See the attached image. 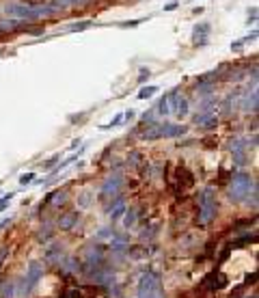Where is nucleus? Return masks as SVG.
I'll return each mask as SVG.
<instances>
[{"instance_id": "nucleus-1", "label": "nucleus", "mask_w": 259, "mask_h": 298, "mask_svg": "<svg viewBox=\"0 0 259 298\" xmlns=\"http://www.w3.org/2000/svg\"><path fill=\"white\" fill-rule=\"evenodd\" d=\"M58 9L52 7V4H18V2H11L4 7V15L9 18H18V20H39V18H46V15H52L56 13Z\"/></svg>"}, {"instance_id": "nucleus-2", "label": "nucleus", "mask_w": 259, "mask_h": 298, "mask_svg": "<svg viewBox=\"0 0 259 298\" xmlns=\"http://www.w3.org/2000/svg\"><path fill=\"white\" fill-rule=\"evenodd\" d=\"M186 125H179V123H149L145 132H141L143 140H158V139H177V136L186 134Z\"/></svg>"}, {"instance_id": "nucleus-3", "label": "nucleus", "mask_w": 259, "mask_h": 298, "mask_svg": "<svg viewBox=\"0 0 259 298\" xmlns=\"http://www.w3.org/2000/svg\"><path fill=\"white\" fill-rule=\"evenodd\" d=\"M251 193H255V179H253L248 173L233 175L231 181H229V190H227L229 199L236 201V203H240V201L248 199Z\"/></svg>"}, {"instance_id": "nucleus-4", "label": "nucleus", "mask_w": 259, "mask_h": 298, "mask_svg": "<svg viewBox=\"0 0 259 298\" xmlns=\"http://www.w3.org/2000/svg\"><path fill=\"white\" fill-rule=\"evenodd\" d=\"M136 298H164L160 277L156 272H149V270L143 272L141 281H138V287H136Z\"/></svg>"}, {"instance_id": "nucleus-5", "label": "nucleus", "mask_w": 259, "mask_h": 298, "mask_svg": "<svg viewBox=\"0 0 259 298\" xmlns=\"http://www.w3.org/2000/svg\"><path fill=\"white\" fill-rule=\"evenodd\" d=\"M218 212V201H216V193L212 188H205L201 193V199H199V223L201 225H210L214 219H216Z\"/></svg>"}, {"instance_id": "nucleus-6", "label": "nucleus", "mask_w": 259, "mask_h": 298, "mask_svg": "<svg viewBox=\"0 0 259 298\" xmlns=\"http://www.w3.org/2000/svg\"><path fill=\"white\" fill-rule=\"evenodd\" d=\"M82 261L89 266V268H99V264L104 261V253L99 244H87L82 249Z\"/></svg>"}, {"instance_id": "nucleus-7", "label": "nucleus", "mask_w": 259, "mask_h": 298, "mask_svg": "<svg viewBox=\"0 0 259 298\" xmlns=\"http://www.w3.org/2000/svg\"><path fill=\"white\" fill-rule=\"evenodd\" d=\"M166 98H168V108H171V113L177 115L179 119L186 117L188 115V99L182 98V95H177V91H171Z\"/></svg>"}, {"instance_id": "nucleus-8", "label": "nucleus", "mask_w": 259, "mask_h": 298, "mask_svg": "<svg viewBox=\"0 0 259 298\" xmlns=\"http://www.w3.org/2000/svg\"><path fill=\"white\" fill-rule=\"evenodd\" d=\"M43 277V266H41V261H31L28 264V270H26V285H24V290L26 292H31L35 285L39 283V279Z\"/></svg>"}, {"instance_id": "nucleus-9", "label": "nucleus", "mask_w": 259, "mask_h": 298, "mask_svg": "<svg viewBox=\"0 0 259 298\" xmlns=\"http://www.w3.org/2000/svg\"><path fill=\"white\" fill-rule=\"evenodd\" d=\"M121 184H123L121 175H119V173L111 175V178L104 181V186H102V197H114V195H119V190H121Z\"/></svg>"}, {"instance_id": "nucleus-10", "label": "nucleus", "mask_w": 259, "mask_h": 298, "mask_svg": "<svg viewBox=\"0 0 259 298\" xmlns=\"http://www.w3.org/2000/svg\"><path fill=\"white\" fill-rule=\"evenodd\" d=\"M210 37V24H197L192 30V45H205Z\"/></svg>"}, {"instance_id": "nucleus-11", "label": "nucleus", "mask_w": 259, "mask_h": 298, "mask_svg": "<svg viewBox=\"0 0 259 298\" xmlns=\"http://www.w3.org/2000/svg\"><path fill=\"white\" fill-rule=\"evenodd\" d=\"M76 225H78V212H67V214H63L58 219V227L61 229H74Z\"/></svg>"}, {"instance_id": "nucleus-12", "label": "nucleus", "mask_w": 259, "mask_h": 298, "mask_svg": "<svg viewBox=\"0 0 259 298\" xmlns=\"http://www.w3.org/2000/svg\"><path fill=\"white\" fill-rule=\"evenodd\" d=\"M126 212V201L123 199H117L114 201V205H111V219L114 220V219H119V216Z\"/></svg>"}, {"instance_id": "nucleus-13", "label": "nucleus", "mask_w": 259, "mask_h": 298, "mask_svg": "<svg viewBox=\"0 0 259 298\" xmlns=\"http://www.w3.org/2000/svg\"><path fill=\"white\" fill-rule=\"evenodd\" d=\"M158 91H160V87H158V84H149V87H143L141 91H138L136 98L138 99H149L153 93H158Z\"/></svg>"}, {"instance_id": "nucleus-14", "label": "nucleus", "mask_w": 259, "mask_h": 298, "mask_svg": "<svg viewBox=\"0 0 259 298\" xmlns=\"http://www.w3.org/2000/svg\"><path fill=\"white\" fill-rule=\"evenodd\" d=\"M61 266H63V272H78V268H80L76 257H67L65 261H61Z\"/></svg>"}, {"instance_id": "nucleus-15", "label": "nucleus", "mask_w": 259, "mask_h": 298, "mask_svg": "<svg viewBox=\"0 0 259 298\" xmlns=\"http://www.w3.org/2000/svg\"><path fill=\"white\" fill-rule=\"evenodd\" d=\"M89 0H54L52 7H80V4H87Z\"/></svg>"}, {"instance_id": "nucleus-16", "label": "nucleus", "mask_w": 259, "mask_h": 298, "mask_svg": "<svg viewBox=\"0 0 259 298\" xmlns=\"http://www.w3.org/2000/svg\"><path fill=\"white\" fill-rule=\"evenodd\" d=\"M91 20H84V22H78V24H72V26H69V28H65L63 30V33H74V30H87L89 26H91Z\"/></svg>"}, {"instance_id": "nucleus-17", "label": "nucleus", "mask_w": 259, "mask_h": 298, "mask_svg": "<svg viewBox=\"0 0 259 298\" xmlns=\"http://www.w3.org/2000/svg\"><path fill=\"white\" fill-rule=\"evenodd\" d=\"M158 115H162V117L171 115V108H168V98H166V95H162L160 104H158Z\"/></svg>"}, {"instance_id": "nucleus-18", "label": "nucleus", "mask_w": 259, "mask_h": 298, "mask_svg": "<svg viewBox=\"0 0 259 298\" xmlns=\"http://www.w3.org/2000/svg\"><path fill=\"white\" fill-rule=\"evenodd\" d=\"M123 121V115H117L112 121H108V123H104V125H99V130H111V128H114V125H119Z\"/></svg>"}, {"instance_id": "nucleus-19", "label": "nucleus", "mask_w": 259, "mask_h": 298, "mask_svg": "<svg viewBox=\"0 0 259 298\" xmlns=\"http://www.w3.org/2000/svg\"><path fill=\"white\" fill-rule=\"evenodd\" d=\"M143 22H147V18H138V20H130V22H123L121 28H134V26H138V24H143Z\"/></svg>"}, {"instance_id": "nucleus-20", "label": "nucleus", "mask_w": 259, "mask_h": 298, "mask_svg": "<svg viewBox=\"0 0 259 298\" xmlns=\"http://www.w3.org/2000/svg\"><path fill=\"white\" fill-rule=\"evenodd\" d=\"M89 203H91V195L84 193V195L80 197V201H78V205H80V208L84 210V208H89Z\"/></svg>"}, {"instance_id": "nucleus-21", "label": "nucleus", "mask_w": 259, "mask_h": 298, "mask_svg": "<svg viewBox=\"0 0 259 298\" xmlns=\"http://www.w3.org/2000/svg\"><path fill=\"white\" fill-rule=\"evenodd\" d=\"M58 160H61V156H58V154H54L52 158L43 162V169H52V164H54V162H58Z\"/></svg>"}, {"instance_id": "nucleus-22", "label": "nucleus", "mask_w": 259, "mask_h": 298, "mask_svg": "<svg viewBox=\"0 0 259 298\" xmlns=\"http://www.w3.org/2000/svg\"><path fill=\"white\" fill-rule=\"evenodd\" d=\"M13 199V193H9V195H4L2 197V199H0V212H2L4 208H7V205H9V201H11Z\"/></svg>"}, {"instance_id": "nucleus-23", "label": "nucleus", "mask_w": 259, "mask_h": 298, "mask_svg": "<svg viewBox=\"0 0 259 298\" xmlns=\"http://www.w3.org/2000/svg\"><path fill=\"white\" fill-rule=\"evenodd\" d=\"M134 223H136V214H134V212H128V214H126V225L134 227Z\"/></svg>"}, {"instance_id": "nucleus-24", "label": "nucleus", "mask_w": 259, "mask_h": 298, "mask_svg": "<svg viewBox=\"0 0 259 298\" xmlns=\"http://www.w3.org/2000/svg\"><path fill=\"white\" fill-rule=\"evenodd\" d=\"M65 197H67L65 193H58V195H54L52 203H54V205H61V203H65Z\"/></svg>"}, {"instance_id": "nucleus-25", "label": "nucleus", "mask_w": 259, "mask_h": 298, "mask_svg": "<svg viewBox=\"0 0 259 298\" xmlns=\"http://www.w3.org/2000/svg\"><path fill=\"white\" fill-rule=\"evenodd\" d=\"M33 179H35V173H26V175H22V178H19V184H31Z\"/></svg>"}, {"instance_id": "nucleus-26", "label": "nucleus", "mask_w": 259, "mask_h": 298, "mask_svg": "<svg viewBox=\"0 0 259 298\" xmlns=\"http://www.w3.org/2000/svg\"><path fill=\"white\" fill-rule=\"evenodd\" d=\"M134 117H136V110L130 108V110H126V117H123V119H126V121H132Z\"/></svg>"}, {"instance_id": "nucleus-27", "label": "nucleus", "mask_w": 259, "mask_h": 298, "mask_svg": "<svg viewBox=\"0 0 259 298\" xmlns=\"http://www.w3.org/2000/svg\"><path fill=\"white\" fill-rule=\"evenodd\" d=\"M149 74H151L149 69H145V67L141 69V82H143V80H147V78H149Z\"/></svg>"}, {"instance_id": "nucleus-28", "label": "nucleus", "mask_w": 259, "mask_h": 298, "mask_svg": "<svg viewBox=\"0 0 259 298\" xmlns=\"http://www.w3.org/2000/svg\"><path fill=\"white\" fill-rule=\"evenodd\" d=\"M177 9V2H168L166 7H164V11H175Z\"/></svg>"}, {"instance_id": "nucleus-29", "label": "nucleus", "mask_w": 259, "mask_h": 298, "mask_svg": "<svg viewBox=\"0 0 259 298\" xmlns=\"http://www.w3.org/2000/svg\"><path fill=\"white\" fill-rule=\"evenodd\" d=\"M4 255H7V249H0V264H2V259H4Z\"/></svg>"}, {"instance_id": "nucleus-30", "label": "nucleus", "mask_w": 259, "mask_h": 298, "mask_svg": "<svg viewBox=\"0 0 259 298\" xmlns=\"http://www.w3.org/2000/svg\"><path fill=\"white\" fill-rule=\"evenodd\" d=\"M190 2H192V0H190Z\"/></svg>"}]
</instances>
